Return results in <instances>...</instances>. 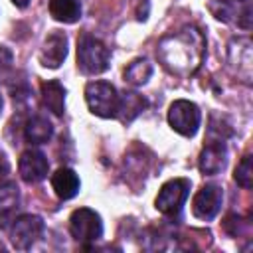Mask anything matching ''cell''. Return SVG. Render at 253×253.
<instances>
[{"mask_svg": "<svg viewBox=\"0 0 253 253\" xmlns=\"http://www.w3.org/2000/svg\"><path fill=\"white\" fill-rule=\"evenodd\" d=\"M49 14L57 22L73 24L81 18V2L79 0H49Z\"/></svg>", "mask_w": 253, "mask_h": 253, "instance_id": "2e32d148", "label": "cell"}, {"mask_svg": "<svg viewBox=\"0 0 253 253\" xmlns=\"http://www.w3.org/2000/svg\"><path fill=\"white\" fill-rule=\"evenodd\" d=\"M158 61L162 67L176 77L194 75L206 55V38L196 26H184L158 42Z\"/></svg>", "mask_w": 253, "mask_h": 253, "instance_id": "6da1fadb", "label": "cell"}, {"mask_svg": "<svg viewBox=\"0 0 253 253\" xmlns=\"http://www.w3.org/2000/svg\"><path fill=\"white\" fill-rule=\"evenodd\" d=\"M188 192H190V182L186 178L168 180L156 196V210L168 217L180 215L184 202L188 198Z\"/></svg>", "mask_w": 253, "mask_h": 253, "instance_id": "5b68a950", "label": "cell"}, {"mask_svg": "<svg viewBox=\"0 0 253 253\" xmlns=\"http://www.w3.org/2000/svg\"><path fill=\"white\" fill-rule=\"evenodd\" d=\"M227 150H225V144L219 142V140H210L206 144V148L202 150L200 154V160H198V166L204 174L208 176H213V174H219L223 168H225V162H227Z\"/></svg>", "mask_w": 253, "mask_h": 253, "instance_id": "8fae6325", "label": "cell"}, {"mask_svg": "<svg viewBox=\"0 0 253 253\" xmlns=\"http://www.w3.org/2000/svg\"><path fill=\"white\" fill-rule=\"evenodd\" d=\"M0 111H2V97H0Z\"/></svg>", "mask_w": 253, "mask_h": 253, "instance_id": "cb8c5ba5", "label": "cell"}, {"mask_svg": "<svg viewBox=\"0 0 253 253\" xmlns=\"http://www.w3.org/2000/svg\"><path fill=\"white\" fill-rule=\"evenodd\" d=\"M152 75V65L148 63V59L138 57L132 63L126 65L125 69V81H128L130 85H144L148 81V77Z\"/></svg>", "mask_w": 253, "mask_h": 253, "instance_id": "ac0fdd59", "label": "cell"}, {"mask_svg": "<svg viewBox=\"0 0 253 253\" xmlns=\"http://www.w3.org/2000/svg\"><path fill=\"white\" fill-rule=\"evenodd\" d=\"M235 182L241 188H245V190H249L253 186V166H251V156L249 154L243 156L241 162L237 164V168H235Z\"/></svg>", "mask_w": 253, "mask_h": 253, "instance_id": "d6986e66", "label": "cell"}, {"mask_svg": "<svg viewBox=\"0 0 253 253\" xmlns=\"http://www.w3.org/2000/svg\"><path fill=\"white\" fill-rule=\"evenodd\" d=\"M42 101L43 105L57 117L65 111V89L59 81H43L42 83Z\"/></svg>", "mask_w": 253, "mask_h": 253, "instance_id": "5bb4252c", "label": "cell"}, {"mask_svg": "<svg viewBox=\"0 0 253 253\" xmlns=\"http://www.w3.org/2000/svg\"><path fill=\"white\" fill-rule=\"evenodd\" d=\"M67 55V38L65 34L61 32H51L45 42H43V47H42V53H40V61L43 67H59L63 63Z\"/></svg>", "mask_w": 253, "mask_h": 253, "instance_id": "30bf717a", "label": "cell"}, {"mask_svg": "<svg viewBox=\"0 0 253 253\" xmlns=\"http://www.w3.org/2000/svg\"><path fill=\"white\" fill-rule=\"evenodd\" d=\"M69 231H71L73 239L83 245L95 243L103 235V223H101L99 213L89 208L75 210L69 217Z\"/></svg>", "mask_w": 253, "mask_h": 253, "instance_id": "277c9868", "label": "cell"}, {"mask_svg": "<svg viewBox=\"0 0 253 253\" xmlns=\"http://www.w3.org/2000/svg\"><path fill=\"white\" fill-rule=\"evenodd\" d=\"M223 202V192L219 186L215 184H206L202 190H198V194L192 200V211L198 219L210 221L217 215L219 208Z\"/></svg>", "mask_w": 253, "mask_h": 253, "instance_id": "ba28073f", "label": "cell"}, {"mask_svg": "<svg viewBox=\"0 0 253 253\" xmlns=\"http://www.w3.org/2000/svg\"><path fill=\"white\" fill-rule=\"evenodd\" d=\"M42 233H43L42 217L26 213V215H20L12 221L10 239H12V245L16 249H28L38 241V237H42Z\"/></svg>", "mask_w": 253, "mask_h": 253, "instance_id": "52a82bcc", "label": "cell"}, {"mask_svg": "<svg viewBox=\"0 0 253 253\" xmlns=\"http://www.w3.org/2000/svg\"><path fill=\"white\" fill-rule=\"evenodd\" d=\"M47 168H49V162L45 158L43 152L36 150V148H28L22 152L20 156V162H18V170H20V176L24 182L28 184H38L42 182L45 176H47Z\"/></svg>", "mask_w": 253, "mask_h": 253, "instance_id": "9c48e42d", "label": "cell"}, {"mask_svg": "<svg viewBox=\"0 0 253 253\" xmlns=\"http://www.w3.org/2000/svg\"><path fill=\"white\" fill-rule=\"evenodd\" d=\"M12 2H14L18 8H26V6L30 4V0H12Z\"/></svg>", "mask_w": 253, "mask_h": 253, "instance_id": "7402d4cb", "label": "cell"}, {"mask_svg": "<svg viewBox=\"0 0 253 253\" xmlns=\"http://www.w3.org/2000/svg\"><path fill=\"white\" fill-rule=\"evenodd\" d=\"M51 188L59 200H71L79 192V178L71 168H57L51 174Z\"/></svg>", "mask_w": 253, "mask_h": 253, "instance_id": "4fadbf2b", "label": "cell"}, {"mask_svg": "<svg viewBox=\"0 0 253 253\" xmlns=\"http://www.w3.org/2000/svg\"><path fill=\"white\" fill-rule=\"evenodd\" d=\"M109 49L97 38L83 34L77 42V63L83 73L97 75L109 67Z\"/></svg>", "mask_w": 253, "mask_h": 253, "instance_id": "7a4b0ae2", "label": "cell"}, {"mask_svg": "<svg viewBox=\"0 0 253 253\" xmlns=\"http://www.w3.org/2000/svg\"><path fill=\"white\" fill-rule=\"evenodd\" d=\"M237 2H251V0H237Z\"/></svg>", "mask_w": 253, "mask_h": 253, "instance_id": "603a6c76", "label": "cell"}, {"mask_svg": "<svg viewBox=\"0 0 253 253\" xmlns=\"http://www.w3.org/2000/svg\"><path fill=\"white\" fill-rule=\"evenodd\" d=\"M200 121H202V115H200V109L196 103L180 99V101H174L170 105L168 123L182 136H194L198 126H200Z\"/></svg>", "mask_w": 253, "mask_h": 253, "instance_id": "8992f818", "label": "cell"}, {"mask_svg": "<svg viewBox=\"0 0 253 253\" xmlns=\"http://www.w3.org/2000/svg\"><path fill=\"white\" fill-rule=\"evenodd\" d=\"M6 174H8V160H6L4 152L0 150V180H2Z\"/></svg>", "mask_w": 253, "mask_h": 253, "instance_id": "44dd1931", "label": "cell"}, {"mask_svg": "<svg viewBox=\"0 0 253 253\" xmlns=\"http://www.w3.org/2000/svg\"><path fill=\"white\" fill-rule=\"evenodd\" d=\"M119 93L117 89L107 81H91L85 87V101L93 115L111 119L117 117L119 111Z\"/></svg>", "mask_w": 253, "mask_h": 253, "instance_id": "3957f363", "label": "cell"}, {"mask_svg": "<svg viewBox=\"0 0 253 253\" xmlns=\"http://www.w3.org/2000/svg\"><path fill=\"white\" fill-rule=\"evenodd\" d=\"M146 107V99H142L136 93H125L123 97H119V111L117 117L123 123H130L142 109Z\"/></svg>", "mask_w": 253, "mask_h": 253, "instance_id": "e0dca14e", "label": "cell"}, {"mask_svg": "<svg viewBox=\"0 0 253 253\" xmlns=\"http://www.w3.org/2000/svg\"><path fill=\"white\" fill-rule=\"evenodd\" d=\"M51 134H53V126H51V123H49L45 117H42V115L32 117V119L26 123V126H24V136H26V140L32 142V144H43V142H47V140L51 138Z\"/></svg>", "mask_w": 253, "mask_h": 253, "instance_id": "9a60e30c", "label": "cell"}, {"mask_svg": "<svg viewBox=\"0 0 253 253\" xmlns=\"http://www.w3.org/2000/svg\"><path fill=\"white\" fill-rule=\"evenodd\" d=\"M10 69H12V53L6 47H0V79H4Z\"/></svg>", "mask_w": 253, "mask_h": 253, "instance_id": "ffe728a7", "label": "cell"}, {"mask_svg": "<svg viewBox=\"0 0 253 253\" xmlns=\"http://www.w3.org/2000/svg\"><path fill=\"white\" fill-rule=\"evenodd\" d=\"M20 208V190L14 182L0 186V229L8 227L16 219V211Z\"/></svg>", "mask_w": 253, "mask_h": 253, "instance_id": "7c38bea8", "label": "cell"}]
</instances>
